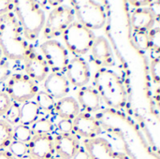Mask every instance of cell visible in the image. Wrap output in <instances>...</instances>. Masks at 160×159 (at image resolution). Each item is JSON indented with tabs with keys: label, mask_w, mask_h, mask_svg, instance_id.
<instances>
[{
	"label": "cell",
	"mask_w": 160,
	"mask_h": 159,
	"mask_svg": "<svg viewBox=\"0 0 160 159\" xmlns=\"http://www.w3.org/2000/svg\"><path fill=\"white\" fill-rule=\"evenodd\" d=\"M27 155L33 159H50L54 157L53 137L51 134L33 135L27 143Z\"/></svg>",
	"instance_id": "cell-11"
},
{
	"label": "cell",
	"mask_w": 160,
	"mask_h": 159,
	"mask_svg": "<svg viewBox=\"0 0 160 159\" xmlns=\"http://www.w3.org/2000/svg\"><path fill=\"white\" fill-rule=\"evenodd\" d=\"M30 129L33 135L51 134L53 130V125L47 118H38L30 126Z\"/></svg>",
	"instance_id": "cell-23"
},
{
	"label": "cell",
	"mask_w": 160,
	"mask_h": 159,
	"mask_svg": "<svg viewBox=\"0 0 160 159\" xmlns=\"http://www.w3.org/2000/svg\"><path fill=\"white\" fill-rule=\"evenodd\" d=\"M94 88L100 99L109 107L116 110L126 108L128 96L121 78L113 70L99 68L94 76Z\"/></svg>",
	"instance_id": "cell-2"
},
{
	"label": "cell",
	"mask_w": 160,
	"mask_h": 159,
	"mask_svg": "<svg viewBox=\"0 0 160 159\" xmlns=\"http://www.w3.org/2000/svg\"><path fill=\"white\" fill-rule=\"evenodd\" d=\"M2 56H3V53H2V51H1V48H0V60L2 58Z\"/></svg>",
	"instance_id": "cell-37"
},
{
	"label": "cell",
	"mask_w": 160,
	"mask_h": 159,
	"mask_svg": "<svg viewBox=\"0 0 160 159\" xmlns=\"http://www.w3.org/2000/svg\"><path fill=\"white\" fill-rule=\"evenodd\" d=\"M63 39L67 50L75 56H81L90 52L96 36L93 31L74 21L63 33Z\"/></svg>",
	"instance_id": "cell-5"
},
{
	"label": "cell",
	"mask_w": 160,
	"mask_h": 159,
	"mask_svg": "<svg viewBox=\"0 0 160 159\" xmlns=\"http://www.w3.org/2000/svg\"><path fill=\"white\" fill-rule=\"evenodd\" d=\"M50 159H61V158H59V157H52V158H50Z\"/></svg>",
	"instance_id": "cell-38"
},
{
	"label": "cell",
	"mask_w": 160,
	"mask_h": 159,
	"mask_svg": "<svg viewBox=\"0 0 160 159\" xmlns=\"http://www.w3.org/2000/svg\"><path fill=\"white\" fill-rule=\"evenodd\" d=\"M24 70L26 75L36 82H43L49 75L50 68L41 54L32 51L31 53L23 60Z\"/></svg>",
	"instance_id": "cell-15"
},
{
	"label": "cell",
	"mask_w": 160,
	"mask_h": 159,
	"mask_svg": "<svg viewBox=\"0 0 160 159\" xmlns=\"http://www.w3.org/2000/svg\"><path fill=\"white\" fill-rule=\"evenodd\" d=\"M20 115H21V106L16 103L11 101V104L7 111V112L4 115V120L8 123L10 126L18 125L20 122Z\"/></svg>",
	"instance_id": "cell-25"
},
{
	"label": "cell",
	"mask_w": 160,
	"mask_h": 159,
	"mask_svg": "<svg viewBox=\"0 0 160 159\" xmlns=\"http://www.w3.org/2000/svg\"><path fill=\"white\" fill-rule=\"evenodd\" d=\"M82 144L90 159H129L127 155L114 150L107 140L100 137L83 140Z\"/></svg>",
	"instance_id": "cell-9"
},
{
	"label": "cell",
	"mask_w": 160,
	"mask_h": 159,
	"mask_svg": "<svg viewBox=\"0 0 160 159\" xmlns=\"http://www.w3.org/2000/svg\"><path fill=\"white\" fill-rule=\"evenodd\" d=\"M149 38V48L153 51L159 52L160 48V29L159 27H154L148 32Z\"/></svg>",
	"instance_id": "cell-28"
},
{
	"label": "cell",
	"mask_w": 160,
	"mask_h": 159,
	"mask_svg": "<svg viewBox=\"0 0 160 159\" xmlns=\"http://www.w3.org/2000/svg\"><path fill=\"white\" fill-rule=\"evenodd\" d=\"M19 159H33L32 157H30L28 155H26V156H24V157H21V158Z\"/></svg>",
	"instance_id": "cell-36"
},
{
	"label": "cell",
	"mask_w": 160,
	"mask_h": 159,
	"mask_svg": "<svg viewBox=\"0 0 160 159\" xmlns=\"http://www.w3.org/2000/svg\"><path fill=\"white\" fill-rule=\"evenodd\" d=\"M72 9L78 19V22L93 31L101 29L107 21L104 7L97 1L75 0L71 1Z\"/></svg>",
	"instance_id": "cell-4"
},
{
	"label": "cell",
	"mask_w": 160,
	"mask_h": 159,
	"mask_svg": "<svg viewBox=\"0 0 160 159\" xmlns=\"http://www.w3.org/2000/svg\"><path fill=\"white\" fill-rule=\"evenodd\" d=\"M65 73L68 82L75 87L86 86L90 80L89 66L81 56H74L68 61Z\"/></svg>",
	"instance_id": "cell-10"
},
{
	"label": "cell",
	"mask_w": 160,
	"mask_h": 159,
	"mask_svg": "<svg viewBox=\"0 0 160 159\" xmlns=\"http://www.w3.org/2000/svg\"><path fill=\"white\" fill-rule=\"evenodd\" d=\"M73 132L84 140L94 139L101 133L100 123L90 113L82 112L72 121Z\"/></svg>",
	"instance_id": "cell-12"
},
{
	"label": "cell",
	"mask_w": 160,
	"mask_h": 159,
	"mask_svg": "<svg viewBox=\"0 0 160 159\" xmlns=\"http://www.w3.org/2000/svg\"><path fill=\"white\" fill-rule=\"evenodd\" d=\"M11 104V100L6 92H0V116H4Z\"/></svg>",
	"instance_id": "cell-31"
},
{
	"label": "cell",
	"mask_w": 160,
	"mask_h": 159,
	"mask_svg": "<svg viewBox=\"0 0 160 159\" xmlns=\"http://www.w3.org/2000/svg\"><path fill=\"white\" fill-rule=\"evenodd\" d=\"M8 152L17 159L21 158L27 155V144L17 141H12L8 146Z\"/></svg>",
	"instance_id": "cell-26"
},
{
	"label": "cell",
	"mask_w": 160,
	"mask_h": 159,
	"mask_svg": "<svg viewBox=\"0 0 160 159\" xmlns=\"http://www.w3.org/2000/svg\"><path fill=\"white\" fill-rule=\"evenodd\" d=\"M159 65L160 61L158 57H155L152 60V75H153V79L155 81L156 83L159 82Z\"/></svg>",
	"instance_id": "cell-32"
},
{
	"label": "cell",
	"mask_w": 160,
	"mask_h": 159,
	"mask_svg": "<svg viewBox=\"0 0 160 159\" xmlns=\"http://www.w3.org/2000/svg\"><path fill=\"white\" fill-rule=\"evenodd\" d=\"M0 159H17L14 157L8 150H2L0 151Z\"/></svg>",
	"instance_id": "cell-35"
},
{
	"label": "cell",
	"mask_w": 160,
	"mask_h": 159,
	"mask_svg": "<svg viewBox=\"0 0 160 159\" xmlns=\"http://www.w3.org/2000/svg\"><path fill=\"white\" fill-rule=\"evenodd\" d=\"M39 50L41 56L53 73H65L69 59L68 51L63 44L55 39H50L43 42L39 46Z\"/></svg>",
	"instance_id": "cell-8"
},
{
	"label": "cell",
	"mask_w": 160,
	"mask_h": 159,
	"mask_svg": "<svg viewBox=\"0 0 160 159\" xmlns=\"http://www.w3.org/2000/svg\"><path fill=\"white\" fill-rule=\"evenodd\" d=\"M0 48L5 57L15 61L24 60L33 51L13 12L0 17Z\"/></svg>",
	"instance_id": "cell-1"
},
{
	"label": "cell",
	"mask_w": 160,
	"mask_h": 159,
	"mask_svg": "<svg viewBox=\"0 0 160 159\" xmlns=\"http://www.w3.org/2000/svg\"><path fill=\"white\" fill-rule=\"evenodd\" d=\"M13 13L16 16L24 38L35 41L43 30L46 17L38 2L33 0L13 1Z\"/></svg>",
	"instance_id": "cell-3"
},
{
	"label": "cell",
	"mask_w": 160,
	"mask_h": 159,
	"mask_svg": "<svg viewBox=\"0 0 160 159\" xmlns=\"http://www.w3.org/2000/svg\"><path fill=\"white\" fill-rule=\"evenodd\" d=\"M158 18L149 7H137L131 12L130 22L134 31L148 33L154 28Z\"/></svg>",
	"instance_id": "cell-18"
},
{
	"label": "cell",
	"mask_w": 160,
	"mask_h": 159,
	"mask_svg": "<svg viewBox=\"0 0 160 159\" xmlns=\"http://www.w3.org/2000/svg\"><path fill=\"white\" fill-rule=\"evenodd\" d=\"M133 41L136 44V46L142 51H146L149 49L148 33L134 31L133 32Z\"/></svg>",
	"instance_id": "cell-27"
},
{
	"label": "cell",
	"mask_w": 160,
	"mask_h": 159,
	"mask_svg": "<svg viewBox=\"0 0 160 159\" xmlns=\"http://www.w3.org/2000/svg\"><path fill=\"white\" fill-rule=\"evenodd\" d=\"M54 111L61 119L71 121H73V119L81 112V109L77 100L70 97L58 99L55 103Z\"/></svg>",
	"instance_id": "cell-19"
},
{
	"label": "cell",
	"mask_w": 160,
	"mask_h": 159,
	"mask_svg": "<svg viewBox=\"0 0 160 159\" xmlns=\"http://www.w3.org/2000/svg\"><path fill=\"white\" fill-rule=\"evenodd\" d=\"M72 159H90V157H89L87 152L84 150V148L81 146V148L78 150V152L75 154V156L73 157Z\"/></svg>",
	"instance_id": "cell-34"
},
{
	"label": "cell",
	"mask_w": 160,
	"mask_h": 159,
	"mask_svg": "<svg viewBox=\"0 0 160 159\" xmlns=\"http://www.w3.org/2000/svg\"><path fill=\"white\" fill-rule=\"evenodd\" d=\"M12 10H13V1L0 0V17L8 12H12Z\"/></svg>",
	"instance_id": "cell-33"
},
{
	"label": "cell",
	"mask_w": 160,
	"mask_h": 159,
	"mask_svg": "<svg viewBox=\"0 0 160 159\" xmlns=\"http://www.w3.org/2000/svg\"><path fill=\"white\" fill-rule=\"evenodd\" d=\"M44 92L54 100L66 97L69 92V82L66 76L61 73H50L44 80Z\"/></svg>",
	"instance_id": "cell-16"
},
{
	"label": "cell",
	"mask_w": 160,
	"mask_h": 159,
	"mask_svg": "<svg viewBox=\"0 0 160 159\" xmlns=\"http://www.w3.org/2000/svg\"><path fill=\"white\" fill-rule=\"evenodd\" d=\"M77 102L84 112L93 113L98 112L101 106V99L97 90L92 86H83L77 93Z\"/></svg>",
	"instance_id": "cell-17"
},
{
	"label": "cell",
	"mask_w": 160,
	"mask_h": 159,
	"mask_svg": "<svg viewBox=\"0 0 160 159\" xmlns=\"http://www.w3.org/2000/svg\"><path fill=\"white\" fill-rule=\"evenodd\" d=\"M13 141V127L4 119L0 120V151L8 148Z\"/></svg>",
	"instance_id": "cell-22"
},
{
	"label": "cell",
	"mask_w": 160,
	"mask_h": 159,
	"mask_svg": "<svg viewBox=\"0 0 160 159\" xmlns=\"http://www.w3.org/2000/svg\"><path fill=\"white\" fill-rule=\"evenodd\" d=\"M74 11L68 6H57L50 13L45 21L42 30L43 37L47 40L57 37L74 22Z\"/></svg>",
	"instance_id": "cell-7"
},
{
	"label": "cell",
	"mask_w": 160,
	"mask_h": 159,
	"mask_svg": "<svg viewBox=\"0 0 160 159\" xmlns=\"http://www.w3.org/2000/svg\"><path fill=\"white\" fill-rule=\"evenodd\" d=\"M40 112L37 103L33 100L26 101L21 106V115L19 125L30 127L39 117Z\"/></svg>",
	"instance_id": "cell-20"
},
{
	"label": "cell",
	"mask_w": 160,
	"mask_h": 159,
	"mask_svg": "<svg viewBox=\"0 0 160 159\" xmlns=\"http://www.w3.org/2000/svg\"><path fill=\"white\" fill-rule=\"evenodd\" d=\"M36 103L38 107L39 112H43L46 113H51L54 111L55 108V101L54 99L48 95L44 91H39L36 95Z\"/></svg>",
	"instance_id": "cell-21"
},
{
	"label": "cell",
	"mask_w": 160,
	"mask_h": 159,
	"mask_svg": "<svg viewBox=\"0 0 160 159\" xmlns=\"http://www.w3.org/2000/svg\"><path fill=\"white\" fill-rule=\"evenodd\" d=\"M11 75V68L8 62L5 60H0V83L4 82Z\"/></svg>",
	"instance_id": "cell-30"
},
{
	"label": "cell",
	"mask_w": 160,
	"mask_h": 159,
	"mask_svg": "<svg viewBox=\"0 0 160 159\" xmlns=\"http://www.w3.org/2000/svg\"><path fill=\"white\" fill-rule=\"evenodd\" d=\"M5 90L10 100L18 104L32 100L38 92L37 83L26 74L20 73L9 76Z\"/></svg>",
	"instance_id": "cell-6"
},
{
	"label": "cell",
	"mask_w": 160,
	"mask_h": 159,
	"mask_svg": "<svg viewBox=\"0 0 160 159\" xmlns=\"http://www.w3.org/2000/svg\"><path fill=\"white\" fill-rule=\"evenodd\" d=\"M90 52L92 61L99 68H108L113 65L112 51L106 37H96Z\"/></svg>",
	"instance_id": "cell-14"
},
{
	"label": "cell",
	"mask_w": 160,
	"mask_h": 159,
	"mask_svg": "<svg viewBox=\"0 0 160 159\" xmlns=\"http://www.w3.org/2000/svg\"><path fill=\"white\" fill-rule=\"evenodd\" d=\"M58 129L62 134H72L73 132V124L71 120L61 119L57 124Z\"/></svg>",
	"instance_id": "cell-29"
},
{
	"label": "cell",
	"mask_w": 160,
	"mask_h": 159,
	"mask_svg": "<svg viewBox=\"0 0 160 159\" xmlns=\"http://www.w3.org/2000/svg\"><path fill=\"white\" fill-rule=\"evenodd\" d=\"M54 154L61 159H72L81 148L79 137L72 134H58L53 138Z\"/></svg>",
	"instance_id": "cell-13"
},
{
	"label": "cell",
	"mask_w": 160,
	"mask_h": 159,
	"mask_svg": "<svg viewBox=\"0 0 160 159\" xmlns=\"http://www.w3.org/2000/svg\"><path fill=\"white\" fill-rule=\"evenodd\" d=\"M33 134L30 127L18 125L13 128V141H17L27 144L31 140Z\"/></svg>",
	"instance_id": "cell-24"
}]
</instances>
